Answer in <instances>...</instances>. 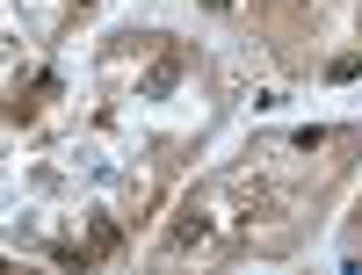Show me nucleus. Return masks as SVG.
Listing matches in <instances>:
<instances>
[{"label":"nucleus","mask_w":362,"mask_h":275,"mask_svg":"<svg viewBox=\"0 0 362 275\" xmlns=\"http://www.w3.org/2000/svg\"><path fill=\"white\" fill-rule=\"evenodd\" d=\"M203 232H210V225H203V218H189V225H174V239H167V247L181 254V247H196V239H203Z\"/></svg>","instance_id":"2"},{"label":"nucleus","mask_w":362,"mask_h":275,"mask_svg":"<svg viewBox=\"0 0 362 275\" xmlns=\"http://www.w3.org/2000/svg\"><path fill=\"white\" fill-rule=\"evenodd\" d=\"M203 8H232V0H203Z\"/></svg>","instance_id":"3"},{"label":"nucleus","mask_w":362,"mask_h":275,"mask_svg":"<svg viewBox=\"0 0 362 275\" xmlns=\"http://www.w3.org/2000/svg\"><path fill=\"white\" fill-rule=\"evenodd\" d=\"M116 247H124V232H116V225H95V239H87V254H116Z\"/></svg>","instance_id":"1"}]
</instances>
